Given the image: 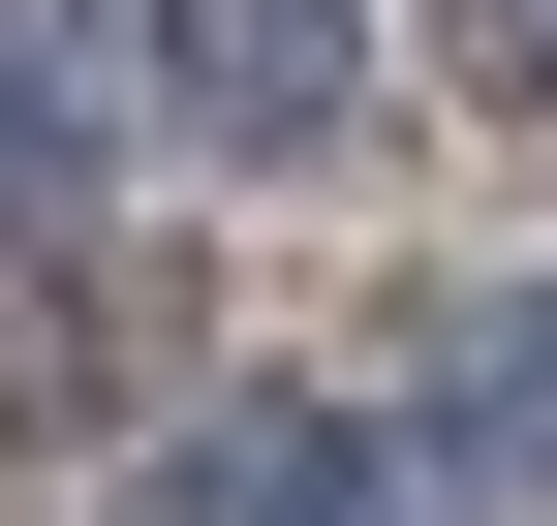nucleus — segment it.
Returning <instances> with one entry per match:
<instances>
[{"label":"nucleus","mask_w":557,"mask_h":526,"mask_svg":"<svg viewBox=\"0 0 557 526\" xmlns=\"http://www.w3.org/2000/svg\"><path fill=\"white\" fill-rule=\"evenodd\" d=\"M434 465L465 496H557V310H496V341L434 372Z\"/></svg>","instance_id":"obj_2"},{"label":"nucleus","mask_w":557,"mask_h":526,"mask_svg":"<svg viewBox=\"0 0 557 526\" xmlns=\"http://www.w3.org/2000/svg\"><path fill=\"white\" fill-rule=\"evenodd\" d=\"M156 124H186V155H310V124H341V32H310V0H186V32H156Z\"/></svg>","instance_id":"obj_1"}]
</instances>
